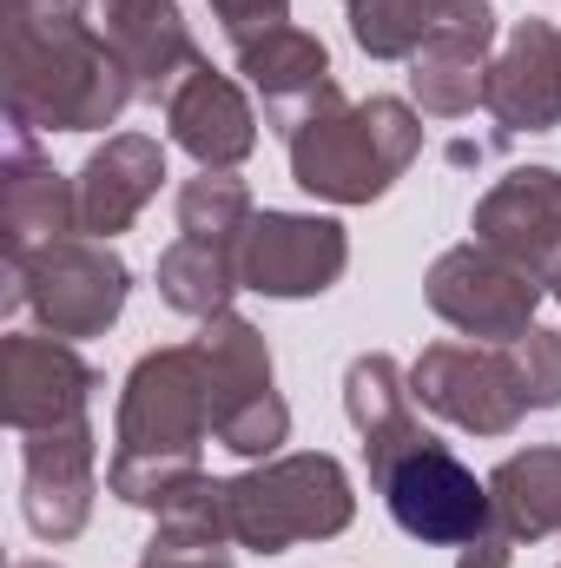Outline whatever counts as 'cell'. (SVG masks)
<instances>
[{
  "label": "cell",
  "mask_w": 561,
  "mask_h": 568,
  "mask_svg": "<svg viewBox=\"0 0 561 568\" xmlns=\"http://www.w3.org/2000/svg\"><path fill=\"white\" fill-rule=\"evenodd\" d=\"M384 503H390V523L404 536H417L429 549H462L469 536H482L496 523V503H489V476L476 483V469L442 443L429 436L410 456H397L384 476H377Z\"/></svg>",
  "instance_id": "7"
},
{
  "label": "cell",
  "mask_w": 561,
  "mask_h": 568,
  "mask_svg": "<svg viewBox=\"0 0 561 568\" xmlns=\"http://www.w3.org/2000/svg\"><path fill=\"white\" fill-rule=\"evenodd\" d=\"M489 47H502V27H496V7L489 0H462L456 20L410 60V93L429 120H462L482 106L489 93Z\"/></svg>",
  "instance_id": "18"
},
{
  "label": "cell",
  "mask_w": 561,
  "mask_h": 568,
  "mask_svg": "<svg viewBox=\"0 0 561 568\" xmlns=\"http://www.w3.org/2000/svg\"><path fill=\"white\" fill-rule=\"evenodd\" d=\"M93 390H100V371L67 337H47V331L40 337L33 331L0 337V417L13 436L86 424Z\"/></svg>",
  "instance_id": "11"
},
{
  "label": "cell",
  "mask_w": 561,
  "mask_h": 568,
  "mask_svg": "<svg viewBox=\"0 0 561 568\" xmlns=\"http://www.w3.org/2000/svg\"><path fill=\"white\" fill-rule=\"evenodd\" d=\"M80 13L120 53V67L133 73L140 100L165 106V93L205 60L192 27H185V13H178V0H80Z\"/></svg>",
  "instance_id": "16"
},
{
  "label": "cell",
  "mask_w": 561,
  "mask_h": 568,
  "mask_svg": "<svg viewBox=\"0 0 561 568\" xmlns=\"http://www.w3.org/2000/svg\"><path fill=\"white\" fill-rule=\"evenodd\" d=\"M252 219H258V205H252V185L238 172H198L178 185V239L238 245Z\"/></svg>",
  "instance_id": "26"
},
{
  "label": "cell",
  "mask_w": 561,
  "mask_h": 568,
  "mask_svg": "<svg viewBox=\"0 0 561 568\" xmlns=\"http://www.w3.org/2000/svg\"><path fill=\"white\" fill-rule=\"evenodd\" d=\"M212 13H218V27H225L232 40H245V33L284 27V20H290V0H212Z\"/></svg>",
  "instance_id": "28"
},
{
  "label": "cell",
  "mask_w": 561,
  "mask_h": 568,
  "mask_svg": "<svg viewBox=\"0 0 561 568\" xmlns=\"http://www.w3.org/2000/svg\"><path fill=\"white\" fill-rule=\"evenodd\" d=\"M218 417H225V397H218V371L198 337L145 351L120 384L106 496L159 516L192 476H205L198 449H205V436H218Z\"/></svg>",
  "instance_id": "2"
},
{
  "label": "cell",
  "mask_w": 561,
  "mask_h": 568,
  "mask_svg": "<svg viewBox=\"0 0 561 568\" xmlns=\"http://www.w3.org/2000/svg\"><path fill=\"white\" fill-rule=\"evenodd\" d=\"M549 297H555V304H561V265H555V278H549Z\"/></svg>",
  "instance_id": "31"
},
{
  "label": "cell",
  "mask_w": 561,
  "mask_h": 568,
  "mask_svg": "<svg viewBox=\"0 0 561 568\" xmlns=\"http://www.w3.org/2000/svg\"><path fill=\"white\" fill-rule=\"evenodd\" d=\"M476 245L502 252L509 265H522L529 278H555L561 265V165H516L502 172L476 212H469Z\"/></svg>",
  "instance_id": "13"
},
{
  "label": "cell",
  "mask_w": 561,
  "mask_h": 568,
  "mask_svg": "<svg viewBox=\"0 0 561 568\" xmlns=\"http://www.w3.org/2000/svg\"><path fill=\"white\" fill-rule=\"evenodd\" d=\"M555 568H561V562H555Z\"/></svg>",
  "instance_id": "34"
},
{
  "label": "cell",
  "mask_w": 561,
  "mask_h": 568,
  "mask_svg": "<svg viewBox=\"0 0 561 568\" xmlns=\"http://www.w3.org/2000/svg\"><path fill=\"white\" fill-rule=\"evenodd\" d=\"M290 152V179L324 199V205H370L384 199L422 152V120L410 100L397 93H370V100H344V87H324L304 120L284 133Z\"/></svg>",
  "instance_id": "3"
},
{
  "label": "cell",
  "mask_w": 561,
  "mask_h": 568,
  "mask_svg": "<svg viewBox=\"0 0 561 568\" xmlns=\"http://www.w3.org/2000/svg\"><path fill=\"white\" fill-rule=\"evenodd\" d=\"M198 344H205V357L218 371V397H225L218 443L232 456H252V463L284 456V443H290V404L272 384V344H265V331L252 317L225 311V317H205Z\"/></svg>",
  "instance_id": "8"
},
{
  "label": "cell",
  "mask_w": 561,
  "mask_h": 568,
  "mask_svg": "<svg viewBox=\"0 0 561 568\" xmlns=\"http://www.w3.org/2000/svg\"><path fill=\"white\" fill-rule=\"evenodd\" d=\"M60 239H80V192L67 172H53L27 126H13L0 152V265H20Z\"/></svg>",
  "instance_id": "14"
},
{
  "label": "cell",
  "mask_w": 561,
  "mask_h": 568,
  "mask_svg": "<svg viewBox=\"0 0 561 568\" xmlns=\"http://www.w3.org/2000/svg\"><path fill=\"white\" fill-rule=\"evenodd\" d=\"M100 496V436L93 424L20 436V516L40 542H73L93 523Z\"/></svg>",
  "instance_id": "12"
},
{
  "label": "cell",
  "mask_w": 561,
  "mask_h": 568,
  "mask_svg": "<svg viewBox=\"0 0 561 568\" xmlns=\"http://www.w3.org/2000/svg\"><path fill=\"white\" fill-rule=\"evenodd\" d=\"M462 0H357L350 7V40L370 60H417L422 47L456 20Z\"/></svg>",
  "instance_id": "25"
},
{
  "label": "cell",
  "mask_w": 561,
  "mask_h": 568,
  "mask_svg": "<svg viewBox=\"0 0 561 568\" xmlns=\"http://www.w3.org/2000/svg\"><path fill=\"white\" fill-rule=\"evenodd\" d=\"M126 297H133V272L106 239H60L20 265H7V291H0L7 311H33V324L67 344L106 337L120 324Z\"/></svg>",
  "instance_id": "5"
},
{
  "label": "cell",
  "mask_w": 561,
  "mask_h": 568,
  "mask_svg": "<svg viewBox=\"0 0 561 568\" xmlns=\"http://www.w3.org/2000/svg\"><path fill=\"white\" fill-rule=\"evenodd\" d=\"M159 556H225L232 542V509H225V476H192L159 516H152V542Z\"/></svg>",
  "instance_id": "24"
},
{
  "label": "cell",
  "mask_w": 561,
  "mask_h": 568,
  "mask_svg": "<svg viewBox=\"0 0 561 568\" xmlns=\"http://www.w3.org/2000/svg\"><path fill=\"white\" fill-rule=\"evenodd\" d=\"M350 272V232L324 212H258L238 239V278L258 297H324Z\"/></svg>",
  "instance_id": "10"
},
{
  "label": "cell",
  "mask_w": 561,
  "mask_h": 568,
  "mask_svg": "<svg viewBox=\"0 0 561 568\" xmlns=\"http://www.w3.org/2000/svg\"><path fill=\"white\" fill-rule=\"evenodd\" d=\"M159 185H165V145L145 140V133H113L106 145H93V159L73 172L80 232L113 245L145 205L159 199Z\"/></svg>",
  "instance_id": "19"
},
{
  "label": "cell",
  "mask_w": 561,
  "mask_h": 568,
  "mask_svg": "<svg viewBox=\"0 0 561 568\" xmlns=\"http://www.w3.org/2000/svg\"><path fill=\"white\" fill-rule=\"evenodd\" d=\"M482 106L496 113L502 140L516 133H555L561 126V27L542 13L509 20L496 60H489V93Z\"/></svg>",
  "instance_id": "15"
},
{
  "label": "cell",
  "mask_w": 561,
  "mask_h": 568,
  "mask_svg": "<svg viewBox=\"0 0 561 568\" xmlns=\"http://www.w3.org/2000/svg\"><path fill=\"white\" fill-rule=\"evenodd\" d=\"M159 297L178 311V317H225L232 297L245 291L238 278V245H212V239H172L159 252Z\"/></svg>",
  "instance_id": "23"
},
{
  "label": "cell",
  "mask_w": 561,
  "mask_h": 568,
  "mask_svg": "<svg viewBox=\"0 0 561 568\" xmlns=\"http://www.w3.org/2000/svg\"><path fill=\"white\" fill-rule=\"evenodd\" d=\"M13 568H60V562H13Z\"/></svg>",
  "instance_id": "32"
},
{
  "label": "cell",
  "mask_w": 561,
  "mask_h": 568,
  "mask_svg": "<svg viewBox=\"0 0 561 568\" xmlns=\"http://www.w3.org/2000/svg\"><path fill=\"white\" fill-rule=\"evenodd\" d=\"M232 53H238V73L252 80V93L265 100V113H272L278 133H290V126L304 120V106H310L324 87H337L324 40L304 33V27H290V20H284V27H265V33L232 40Z\"/></svg>",
  "instance_id": "21"
},
{
  "label": "cell",
  "mask_w": 561,
  "mask_h": 568,
  "mask_svg": "<svg viewBox=\"0 0 561 568\" xmlns=\"http://www.w3.org/2000/svg\"><path fill=\"white\" fill-rule=\"evenodd\" d=\"M422 297H429V311H436L449 331H462V337H476V344H516V337L536 324L549 284L529 278L522 265H509L502 252H489V245L469 239V245H449V252L422 272Z\"/></svg>",
  "instance_id": "6"
},
{
  "label": "cell",
  "mask_w": 561,
  "mask_h": 568,
  "mask_svg": "<svg viewBox=\"0 0 561 568\" xmlns=\"http://www.w3.org/2000/svg\"><path fill=\"white\" fill-rule=\"evenodd\" d=\"M140 568H232L225 556H159V549H145Z\"/></svg>",
  "instance_id": "30"
},
{
  "label": "cell",
  "mask_w": 561,
  "mask_h": 568,
  "mask_svg": "<svg viewBox=\"0 0 561 568\" xmlns=\"http://www.w3.org/2000/svg\"><path fill=\"white\" fill-rule=\"evenodd\" d=\"M410 397L469 436H509L529 417L509 344H429L410 364Z\"/></svg>",
  "instance_id": "9"
},
{
  "label": "cell",
  "mask_w": 561,
  "mask_h": 568,
  "mask_svg": "<svg viewBox=\"0 0 561 568\" xmlns=\"http://www.w3.org/2000/svg\"><path fill=\"white\" fill-rule=\"evenodd\" d=\"M509 364H516V384H522V404L529 410H561V331L529 324L509 344Z\"/></svg>",
  "instance_id": "27"
},
{
  "label": "cell",
  "mask_w": 561,
  "mask_h": 568,
  "mask_svg": "<svg viewBox=\"0 0 561 568\" xmlns=\"http://www.w3.org/2000/svg\"><path fill=\"white\" fill-rule=\"evenodd\" d=\"M225 509H232V542L252 556H284L297 542H330L357 523V489L337 456L297 449L265 456L245 476H225Z\"/></svg>",
  "instance_id": "4"
},
{
  "label": "cell",
  "mask_w": 561,
  "mask_h": 568,
  "mask_svg": "<svg viewBox=\"0 0 561 568\" xmlns=\"http://www.w3.org/2000/svg\"><path fill=\"white\" fill-rule=\"evenodd\" d=\"M165 140L178 145L185 159H198V172H232L258 145V113H252V100H245V87L232 73L198 60L165 93Z\"/></svg>",
  "instance_id": "17"
},
{
  "label": "cell",
  "mask_w": 561,
  "mask_h": 568,
  "mask_svg": "<svg viewBox=\"0 0 561 568\" xmlns=\"http://www.w3.org/2000/svg\"><path fill=\"white\" fill-rule=\"evenodd\" d=\"M509 556H516V536H509L502 523H489L482 536H469V542L456 549V568H509Z\"/></svg>",
  "instance_id": "29"
},
{
  "label": "cell",
  "mask_w": 561,
  "mask_h": 568,
  "mask_svg": "<svg viewBox=\"0 0 561 568\" xmlns=\"http://www.w3.org/2000/svg\"><path fill=\"white\" fill-rule=\"evenodd\" d=\"M0 100L27 133H100L140 87L86 27L80 0H0Z\"/></svg>",
  "instance_id": "1"
},
{
  "label": "cell",
  "mask_w": 561,
  "mask_h": 568,
  "mask_svg": "<svg viewBox=\"0 0 561 568\" xmlns=\"http://www.w3.org/2000/svg\"><path fill=\"white\" fill-rule=\"evenodd\" d=\"M344 417H350V429L364 436L370 483H377L397 456H410L417 443L436 436V429H422L417 397H410V371H404L390 351H364V357H350V371H344Z\"/></svg>",
  "instance_id": "20"
},
{
  "label": "cell",
  "mask_w": 561,
  "mask_h": 568,
  "mask_svg": "<svg viewBox=\"0 0 561 568\" xmlns=\"http://www.w3.org/2000/svg\"><path fill=\"white\" fill-rule=\"evenodd\" d=\"M344 7H357V0H344Z\"/></svg>",
  "instance_id": "33"
},
{
  "label": "cell",
  "mask_w": 561,
  "mask_h": 568,
  "mask_svg": "<svg viewBox=\"0 0 561 568\" xmlns=\"http://www.w3.org/2000/svg\"><path fill=\"white\" fill-rule=\"evenodd\" d=\"M489 503L516 542L561 536V443H536V449L502 456L489 469Z\"/></svg>",
  "instance_id": "22"
}]
</instances>
